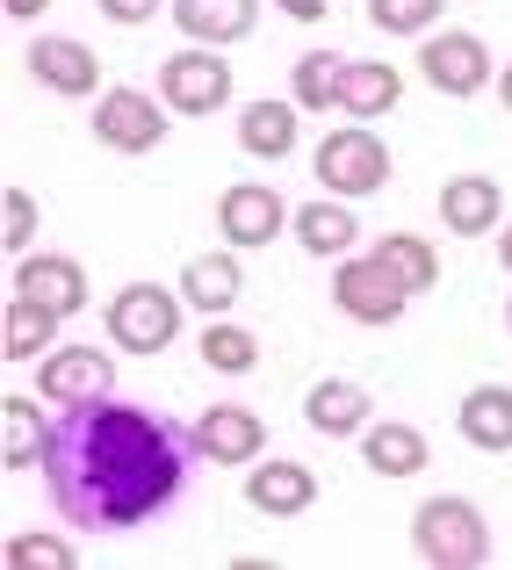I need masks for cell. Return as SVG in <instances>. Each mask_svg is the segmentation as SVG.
I'll return each instance as SVG.
<instances>
[{"mask_svg": "<svg viewBox=\"0 0 512 570\" xmlns=\"http://www.w3.org/2000/svg\"><path fill=\"white\" fill-rule=\"evenodd\" d=\"M188 455H195V441L167 412H145V404H124V397H95V404H66L51 419L43 484H51V505L66 513V528L130 534L180 499Z\"/></svg>", "mask_w": 512, "mask_h": 570, "instance_id": "obj_1", "label": "cell"}, {"mask_svg": "<svg viewBox=\"0 0 512 570\" xmlns=\"http://www.w3.org/2000/svg\"><path fill=\"white\" fill-rule=\"evenodd\" d=\"M412 549H419V563H433V570H484L491 563V520H484V505L455 499V491L426 499L412 513Z\"/></svg>", "mask_w": 512, "mask_h": 570, "instance_id": "obj_2", "label": "cell"}, {"mask_svg": "<svg viewBox=\"0 0 512 570\" xmlns=\"http://www.w3.org/2000/svg\"><path fill=\"white\" fill-rule=\"evenodd\" d=\"M180 311L188 296L180 289H159V282H124L109 296V340L124 354H167L180 340Z\"/></svg>", "mask_w": 512, "mask_h": 570, "instance_id": "obj_3", "label": "cell"}, {"mask_svg": "<svg viewBox=\"0 0 512 570\" xmlns=\"http://www.w3.org/2000/svg\"><path fill=\"white\" fill-rule=\"evenodd\" d=\"M318 181L325 195H339V203H361V195H375V188H390V145L375 138L368 124H346V130H325V145H318Z\"/></svg>", "mask_w": 512, "mask_h": 570, "instance_id": "obj_4", "label": "cell"}, {"mask_svg": "<svg viewBox=\"0 0 512 570\" xmlns=\"http://www.w3.org/2000/svg\"><path fill=\"white\" fill-rule=\"evenodd\" d=\"M419 72H426V87L447 95V101H470V95H484V87H499L491 43L476 37V29H433V37H419Z\"/></svg>", "mask_w": 512, "mask_h": 570, "instance_id": "obj_5", "label": "cell"}, {"mask_svg": "<svg viewBox=\"0 0 512 570\" xmlns=\"http://www.w3.org/2000/svg\"><path fill=\"white\" fill-rule=\"evenodd\" d=\"M167 101L159 95H145V87H109L101 95V109H95V138L109 145V153H124V159H145V153H159L167 145Z\"/></svg>", "mask_w": 512, "mask_h": 570, "instance_id": "obj_6", "label": "cell"}, {"mask_svg": "<svg viewBox=\"0 0 512 570\" xmlns=\"http://www.w3.org/2000/svg\"><path fill=\"white\" fill-rule=\"evenodd\" d=\"M333 304L354 325H397L404 304H412V289H404V282L390 275L375 253H346V261L333 267Z\"/></svg>", "mask_w": 512, "mask_h": 570, "instance_id": "obj_7", "label": "cell"}, {"mask_svg": "<svg viewBox=\"0 0 512 570\" xmlns=\"http://www.w3.org/2000/svg\"><path fill=\"white\" fill-rule=\"evenodd\" d=\"M159 101H167L174 116H217L224 101H232V66H224V51H209V43L174 51L167 66H159Z\"/></svg>", "mask_w": 512, "mask_h": 570, "instance_id": "obj_8", "label": "cell"}, {"mask_svg": "<svg viewBox=\"0 0 512 570\" xmlns=\"http://www.w3.org/2000/svg\"><path fill=\"white\" fill-rule=\"evenodd\" d=\"M188 441H195V455L217 462V470H246L267 448V419L253 412V404H209V412H195Z\"/></svg>", "mask_w": 512, "mask_h": 570, "instance_id": "obj_9", "label": "cell"}, {"mask_svg": "<svg viewBox=\"0 0 512 570\" xmlns=\"http://www.w3.org/2000/svg\"><path fill=\"white\" fill-rule=\"evenodd\" d=\"M37 397L43 404H95V397H116V362L101 347H51L37 362Z\"/></svg>", "mask_w": 512, "mask_h": 570, "instance_id": "obj_10", "label": "cell"}, {"mask_svg": "<svg viewBox=\"0 0 512 570\" xmlns=\"http://www.w3.org/2000/svg\"><path fill=\"white\" fill-rule=\"evenodd\" d=\"M289 217H296V209L282 203L267 181H232L217 195V232L232 238L238 253H246V246H275V232H289Z\"/></svg>", "mask_w": 512, "mask_h": 570, "instance_id": "obj_11", "label": "cell"}, {"mask_svg": "<svg viewBox=\"0 0 512 570\" xmlns=\"http://www.w3.org/2000/svg\"><path fill=\"white\" fill-rule=\"evenodd\" d=\"M22 66H29V80H37L43 95H66V101H87L101 87V58L87 51L80 37H37Z\"/></svg>", "mask_w": 512, "mask_h": 570, "instance_id": "obj_12", "label": "cell"}, {"mask_svg": "<svg viewBox=\"0 0 512 570\" xmlns=\"http://www.w3.org/2000/svg\"><path fill=\"white\" fill-rule=\"evenodd\" d=\"M368 412H375V397H368V383H354V376H325V383L304 390V426L325 433V441H361V433H368Z\"/></svg>", "mask_w": 512, "mask_h": 570, "instance_id": "obj_13", "label": "cell"}, {"mask_svg": "<svg viewBox=\"0 0 512 570\" xmlns=\"http://www.w3.org/2000/svg\"><path fill=\"white\" fill-rule=\"evenodd\" d=\"M8 289H22V296H37V304H51L58 318H72V311H87V267L72 261V253H22Z\"/></svg>", "mask_w": 512, "mask_h": 570, "instance_id": "obj_14", "label": "cell"}, {"mask_svg": "<svg viewBox=\"0 0 512 570\" xmlns=\"http://www.w3.org/2000/svg\"><path fill=\"white\" fill-rule=\"evenodd\" d=\"M174 289L188 296V311H203V318H232L238 296H246V267H238V246H232V253H195V261L180 267Z\"/></svg>", "mask_w": 512, "mask_h": 570, "instance_id": "obj_15", "label": "cell"}, {"mask_svg": "<svg viewBox=\"0 0 512 570\" xmlns=\"http://www.w3.org/2000/svg\"><path fill=\"white\" fill-rule=\"evenodd\" d=\"M174 29L188 43H209V51H224V43H246L253 29H260V0H174Z\"/></svg>", "mask_w": 512, "mask_h": 570, "instance_id": "obj_16", "label": "cell"}, {"mask_svg": "<svg viewBox=\"0 0 512 570\" xmlns=\"http://www.w3.org/2000/svg\"><path fill=\"white\" fill-rule=\"evenodd\" d=\"M246 505L267 520H296L318 505V470H304V462H260V470H246Z\"/></svg>", "mask_w": 512, "mask_h": 570, "instance_id": "obj_17", "label": "cell"}, {"mask_svg": "<svg viewBox=\"0 0 512 570\" xmlns=\"http://www.w3.org/2000/svg\"><path fill=\"white\" fill-rule=\"evenodd\" d=\"M289 232H296V246H304L311 261H346L354 238H361V217H354V203H339V195H318V203H304L289 217Z\"/></svg>", "mask_w": 512, "mask_h": 570, "instance_id": "obj_18", "label": "cell"}, {"mask_svg": "<svg viewBox=\"0 0 512 570\" xmlns=\"http://www.w3.org/2000/svg\"><path fill=\"white\" fill-rule=\"evenodd\" d=\"M499 217H505V195H499L491 174H455V181L441 188V224L455 238H491Z\"/></svg>", "mask_w": 512, "mask_h": 570, "instance_id": "obj_19", "label": "cell"}, {"mask_svg": "<svg viewBox=\"0 0 512 570\" xmlns=\"http://www.w3.org/2000/svg\"><path fill=\"white\" fill-rule=\"evenodd\" d=\"M455 433L484 455H512V383H476L455 412Z\"/></svg>", "mask_w": 512, "mask_h": 570, "instance_id": "obj_20", "label": "cell"}, {"mask_svg": "<svg viewBox=\"0 0 512 570\" xmlns=\"http://www.w3.org/2000/svg\"><path fill=\"white\" fill-rule=\"evenodd\" d=\"M0 462L8 470H43V441H51V419H43V397L29 390H8L0 397Z\"/></svg>", "mask_w": 512, "mask_h": 570, "instance_id": "obj_21", "label": "cell"}, {"mask_svg": "<svg viewBox=\"0 0 512 570\" xmlns=\"http://www.w3.org/2000/svg\"><path fill=\"white\" fill-rule=\"evenodd\" d=\"M426 433L412 426V419H368V433H361V462H368L375 476H419L426 470Z\"/></svg>", "mask_w": 512, "mask_h": 570, "instance_id": "obj_22", "label": "cell"}, {"mask_svg": "<svg viewBox=\"0 0 512 570\" xmlns=\"http://www.w3.org/2000/svg\"><path fill=\"white\" fill-rule=\"evenodd\" d=\"M404 101V72L383 66V58H346V80H339V109L361 116V124H375V116H390Z\"/></svg>", "mask_w": 512, "mask_h": 570, "instance_id": "obj_23", "label": "cell"}, {"mask_svg": "<svg viewBox=\"0 0 512 570\" xmlns=\"http://www.w3.org/2000/svg\"><path fill=\"white\" fill-rule=\"evenodd\" d=\"M58 311L51 304H37V296H22V289H8V325H0V354L8 362H43V354L58 347Z\"/></svg>", "mask_w": 512, "mask_h": 570, "instance_id": "obj_24", "label": "cell"}, {"mask_svg": "<svg viewBox=\"0 0 512 570\" xmlns=\"http://www.w3.org/2000/svg\"><path fill=\"white\" fill-rule=\"evenodd\" d=\"M296 101H246L238 109V145H246L253 159H289L296 138H304V124H296Z\"/></svg>", "mask_w": 512, "mask_h": 570, "instance_id": "obj_25", "label": "cell"}, {"mask_svg": "<svg viewBox=\"0 0 512 570\" xmlns=\"http://www.w3.org/2000/svg\"><path fill=\"white\" fill-rule=\"evenodd\" d=\"M339 80H346V58L339 51H304L289 66V101L304 116H333L339 109Z\"/></svg>", "mask_w": 512, "mask_h": 570, "instance_id": "obj_26", "label": "cell"}, {"mask_svg": "<svg viewBox=\"0 0 512 570\" xmlns=\"http://www.w3.org/2000/svg\"><path fill=\"white\" fill-rule=\"evenodd\" d=\"M368 253H375V261H383L412 296H426L433 282H441V253H433V238H419V232H383Z\"/></svg>", "mask_w": 512, "mask_h": 570, "instance_id": "obj_27", "label": "cell"}, {"mask_svg": "<svg viewBox=\"0 0 512 570\" xmlns=\"http://www.w3.org/2000/svg\"><path fill=\"white\" fill-rule=\"evenodd\" d=\"M203 362L217 368V376H253V368H260V340H253L246 325H232V318H209Z\"/></svg>", "mask_w": 512, "mask_h": 570, "instance_id": "obj_28", "label": "cell"}, {"mask_svg": "<svg viewBox=\"0 0 512 570\" xmlns=\"http://www.w3.org/2000/svg\"><path fill=\"white\" fill-rule=\"evenodd\" d=\"M441 8L447 0H368V22L383 29V37H433Z\"/></svg>", "mask_w": 512, "mask_h": 570, "instance_id": "obj_29", "label": "cell"}, {"mask_svg": "<svg viewBox=\"0 0 512 570\" xmlns=\"http://www.w3.org/2000/svg\"><path fill=\"white\" fill-rule=\"evenodd\" d=\"M8 563L14 570H72L80 557H72L66 534H14V542H8Z\"/></svg>", "mask_w": 512, "mask_h": 570, "instance_id": "obj_30", "label": "cell"}, {"mask_svg": "<svg viewBox=\"0 0 512 570\" xmlns=\"http://www.w3.org/2000/svg\"><path fill=\"white\" fill-rule=\"evenodd\" d=\"M0 209H8V238H0V246H8L14 261H22V253H29V238H37V195L8 181V195H0Z\"/></svg>", "mask_w": 512, "mask_h": 570, "instance_id": "obj_31", "label": "cell"}, {"mask_svg": "<svg viewBox=\"0 0 512 570\" xmlns=\"http://www.w3.org/2000/svg\"><path fill=\"white\" fill-rule=\"evenodd\" d=\"M95 8L109 14L116 29H145V22H152L159 8H174V0H95Z\"/></svg>", "mask_w": 512, "mask_h": 570, "instance_id": "obj_32", "label": "cell"}, {"mask_svg": "<svg viewBox=\"0 0 512 570\" xmlns=\"http://www.w3.org/2000/svg\"><path fill=\"white\" fill-rule=\"evenodd\" d=\"M289 22H325V0H275Z\"/></svg>", "mask_w": 512, "mask_h": 570, "instance_id": "obj_33", "label": "cell"}, {"mask_svg": "<svg viewBox=\"0 0 512 570\" xmlns=\"http://www.w3.org/2000/svg\"><path fill=\"white\" fill-rule=\"evenodd\" d=\"M43 8H51V0H8V22H37Z\"/></svg>", "mask_w": 512, "mask_h": 570, "instance_id": "obj_34", "label": "cell"}, {"mask_svg": "<svg viewBox=\"0 0 512 570\" xmlns=\"http://www.w3.org/2000/svg\"><path fill=\"white\" fill-rule=\"evenodd\" d=\"M499 261H505V275H512V224H505V238H499Z\"/></svg>", "mask_w": 512, "mask_h": 570, "instance_id": "obj_35", "label": "cell"}, {"mask_svg": "<svg viewBox=\"0 0 512 570\" xmlns=\"http://www.w3.org/2000/svg\"><path fill=\"white\" fill-rule=\"evenodd\" d=\"M499 101H505V109H512V66L499 72Z\"/></svg>", "mask_w": 512, "mask_h": 570, "instance_id": "obj_36", "label": "cell"}, {"mask_svg": "<svg viewBox=\"0 0 512 570\" xmlns=\"http://www.w3.org/2000/svg\"><path fill=\"white\" fill-rule=\"evenodd\" d=\"M505 325H512V296H505Z\"/></svg>", "mask_w": 512, "mask_h": 570, "instance_id": "obj_37", "label": "cell"}]
</instances>
